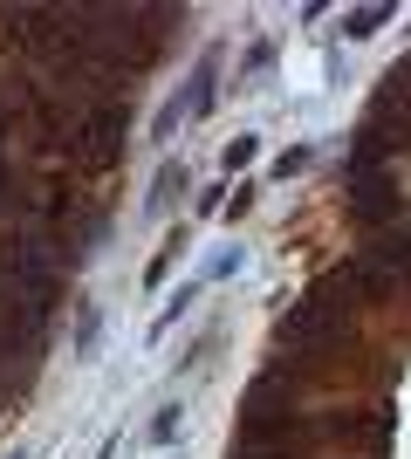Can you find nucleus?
<instances>
[{
    "label": "nucleus",
    "mask_w": 411,
    "mask_h": 459,
    "mask_svg": "<svg viewBox=\"0 0 411 459\" xmlns=\"http://www.w3.org/2000/svg\"><path fill=\"white\" fill-rule=\"evenodd\" d=\"M350 302H356V268H330L288 316H281V323H274V343L295 350V357L343 343V316H350Z\"/></svg>",
    "instance_id": "nucleus-1"
},
{
    "label": "nucleus",
    "mask_w": 411,
    "mask_h": 459,
    "mask_svg": "<svg viewBox=\"0 0 411 459\" xmlns=\"http://www.w3.org/2000/svg\"><path fill=\"white\" fill-rule=\"evenodd\" d=\"M117 152H124V103H97V110L82 117V131H76V165L103 172Z\"/></svg>",
    "instance_id": "nucleus-2"
},
{
    "label": "nucleus",
    "mask_w": 411,
    "mask_h": 459,
    "mask_svg": "<svg viewBox=\"0 0 411 459\" xmlns=\"http://www.w3.org/2000/svg\"><path fill=\"white\" fill-rule=\"evenodd\" d=\"M213 90H219V56H199L193 90H185V96H172V103L158 110V137H165V131H178V117H199L206 103H213Z\"/></svg>",
    "instance_id": "nucleus-3"
},
{
    "label": "nucleus",
    "mask_w": 411,
    "mask_h": 459,
    "mask_svg": "<svg viewBox=\"0 0 411 459\" xmlns=\"http://www.w3.org/2000/svg\"><path fill=\"white\" fill-rule=\"evenodd\" d=\"M350 212H356V227H384V220H398V186L384 172H356Z\"/></svg>",
    "instance_id": "nucleus-4"
},
{
    "label": "nucleus",
    "mask_w": 411,
    "mask_h": 459,
    "mask_svg": "<svg viewBox=\"0 0 411 459\" xmlns=\"http://www.w3.org/2000/svg\"><path fill=\"white\" fill-rule=\"evenodd\" d=\"M384 21H391V7H356V14H343V35L364 41V35H377Z\"/></svg>",
    "instance_id": "nucleus-5"
},
{
    "label": "nucleus",
    "mask_w": 411,
    "mask_h": 459,
    "mask_svg": "<svg viewBox=\"0 0 411 459\" xmlns=\"http://www.w3.org/2000/svg\"><path fill=\"white\" fill-rule=\"evenodd\" d=\"M172 192H185V172H178V165H165V172H158V192H151V212L172 206Z\"/></svg>",
    "instance_id": "nucleus-6"
},
{
    "label": "nucleus",
    "mask_w": 411,
    "mask_h": 459,
    "mask_svg": "<svg viewBox=\"0 0 411 459\" xmlns=\"http://www.w3.org/2000/svg\"><path fill=\"white\" fill-rule=\"evenodd\" d=\"M178 247H185V240H165V254L144 268V281H165V274H172V261H178Z\"/></svg>",
    "instance_id": "nucleus-7"
},
{
    "label": "nucleus",
    "mask_w": 411,
    "mask_h": 459,
    "mask_svg": "<svg viewBox=\"0 0 411 459\" xmlns=\"http://www.w3.org/2000/svg\"><path fill=\"white\" fill-rule=\"evenodd\" d=\"M151 439H158V446H172V439H178V404H172V411H158V419H151Z\"/></svg>",
    "instance_id": "nucleus-8"
},
{
    "label": "nucleus",
    "mask_w": 411,
    "mask_h": 459,
    "mask_svg": "<svg viewBox=\"0 0 411 459\" xmlns=\"http://www.w3.org/2000/svg\"><path fill=\"white\" fill-rule=\"evenodd\" d=\"M240 165H254V137H234V144H227V172H240Z\"/></svg>",
    "instance_id": "nucleus-9"
},
{
    "label": "nucleus",
    "mask_w": 411,
    "mask_h": 459,
    "mask_svg": "<svg viewBox=\"0 0 411 459\" xmlns=\"http://www.w3.org/2000/svg\"><path fill=\"white\" fill-rule=\"evenodd\" d=\"M90 343H97V308H82V316H76V350H90Z\"/></svg>",
    "instance_id": "nucleus-10"
},
{
    "label": "nucleus",
    "mask_w": 411,
    "mask_h": 459,
    "mask_svg": "<svg viewBox=\"0 0 411 459\" xmlns=\"http://www.w3.org/2000/svg\"><path fill=\"white\" fill-rule=\"evenodd\" d=\"M103 459H110V446H103Z\"/></svg>",
    "instance_id": "nucleus-11"
}]
</instances>
